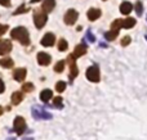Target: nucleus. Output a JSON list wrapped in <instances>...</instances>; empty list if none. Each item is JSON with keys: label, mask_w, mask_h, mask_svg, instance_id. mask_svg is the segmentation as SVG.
<instances>
[{"label": "nucleus", "mask_w": 147, "mask_h": 140, "mask_svg": "<svg viewBox=\"0 0 147 140\" xmlns=\"http://www.w3.org/2000/svg\"><path fill=\"white\" fill-rule=\"evenodd\" d=\"M76 19H78V12H76L75 9L67 10V13L65 14V23L69 25V26H71L76 22Z\"/></svg>", "instance_id": "obj_7"}, {"label": "nucleus", "mask_w": 147, "mask_h": 140, "mask_svg": "<svg viewBox=\"0 0 147 140\" xmlns=\"http://www.w3.org/2000/svg\"><path fill=\"white\" fill-rule=\"evenodd\" d=\"M22 99H23L22 93L16 91V93H13L12 94V103L13 104H20V103L22 102Z\"/></svg>", "instance_id": "obj_17"}, {"label": "nucleus", "mask_w": 147, "mask_h": 140, "mask_svg": "<svg viewBox=\"0 0 147 140\" xmlns=\"http://www.w3.org/2000/svg\"><path fill=\"white\" fill-rule=\"evenodd\" d=\"M13 39L18 40L22 45H28L30 44V36H28V31L25 27H16L10 32Z\"/></svg>", "instance_id": "obj_1"}, {"label": "nucleus", "mask_w": 147, "mask_h": 140, "mask_svg": "<svg viewBox=\"0 0 147 140\" xmlns=\"http://www.w3.org/2000/svg\"><path fill=\"white\" fill-rule=\"evenodd\" d=\"M53 105L57 108H61L62 107V98L61 97H56L53 99Z\"/></svg>", "instance_id": "obj_26"}, {"label": "nucleus", "mask_w": 147, "mask_h": 140, "mask_svg": "<svg viewBox=\"0 0 147 140\" xmlns=\"http://www.w3.org/2000/svg\"><path fill=\"white\" fill-rule=\"evenodd\" d=\"M86 79L92 82L99 81V68L97 66H92L86 69Z\"/></svg>", "instance_id": "obj_2"}, {"label": "nucleus", "mask_w": 147, "mask_h": 140, "mask_svg": "<svg viewBox=\"0 0 147 140\" xmlns=\"http://www.w3.org/2000/svg\"><path fill=\"white\" fill-rule=\"evenodd\" d=\"M7 30H8V26L7 25H0V35H3V33H4Z\"/></svg>", "instance_id": "obj_30"}, {"label": "nucleus", "mask_w": 147, "mask_h": 140, "mask_svg": "<svg viewBox=\"0 0 147 140\" xmlns=\"http://www.w3.org/2000/svg\"><path fill=\"white\" fill-rule=\"evenodd\" d=\"M12 50L10 40H0V55H5Z\"/></svg>", "instance_id": "obj_8"}, {"label": "nucleus", "mask_w": 147, "mask_h": 140, "mask_svg": "<svg viewBox=\"0 0 147 140\" xmlns=\"http://www.w3.org/2000/svg\"><path fill=\"white\" fill-rule=\"evenodd\" d=\"M120 12L123 14H129L132 12V4L129 1H124L121 5H120Z\"/></svg>", "instance_id": "obj_16"}, {"label": "nucleus", "mask_w": 147, "mask_h": 140, "mask_svg": "<svg viewBox=\"0 0 147 140\" xmlns=\"http://www.w3.org/2000/svg\"><path fill=\"white\" fill-rule=\"evenodd\" d=\"M65 89H66V82H63V81H58L56 84V90L58 93H62V91H65Z\"/></svg>", "instance_id": "obj_23"}, {"label": "nucleus", "mask_w": 147, "mask_h": 140, "mask_svg": "<svg viewBox=\"0 0 147 140\" xmlns=\"http://www.w3.org/2000/svg\"><path fill=\"white\" fill-rule=\"evenodd\" d=\"M54 40H56V37H54L53 33L48 32V33H45V36H44L43 39H41V45H44V46H52L54 44Z\"/></svg>", "instance_id": "obj_11"}, {"label": "nucleus", "mask_w": 147, "mask_h": 140, "mask_svg": "<svg viewBox=\"0 0 147 140\" xmlns=\"http://www.w3.org/2000/svg\"><path fill=\"white\" fill-rule=\"evenodd\" d=\"M26 10H27V9H26V8L23 7V5H21V7L18 8V9H17V10H16V12H14V15L20 14V13H23V12H26Z\"/></svg>", "instance_id": "obj_29"}, {"label": "nucleus", "mask_w": 147, "mask_h": 140, "mask_svg": "<svg viewBox=\"0 0 147 140\" xmlns=\"http://www.w3.org/2000/svg\"><path fill=\"white\" fill-rule=\"evenodd\" d=\"M75 57L72 55V54H70L69 55V59H67V62H69L70 64V79L74 80L76 76H78L79 71H78V67H76V62H75Z\"/></svg>", "instance_id": "obj_5"}, {"label": "nucleus", "mask_w": 147, "mask_h": 140, "mask_svg": "<svg viewBox=\"0 0 147 140\" xmlns=\"http://www.w3.org/2000/svg\"><path fill=\"white\" fill-rule=\"evenodd\" d=\"M129 43H130V37H129V36H125V37L121 40V45H123V46L129 45Z\"/></svg>", "instance_id": "obj_28"}, {"label": "nucleus", "mask_w": 147, "mask_h": 140, "mask_svg": "<svg viewBox=\"0 0 147 140\" xmlns=\"http://www.w3.org/2000/svg\"><path fill=\"white\" fill-rule=\"evenodd\" d=\"M14 62L12 61L10 58H1L0 59V66L4 67V68H12Z\"/></svg>", "instance_id": "obj_18"}, {"label": "nucleus", "mask_w": 147, "mask_h": 140, "mask_svg": "<svg viewBox=\"0 0 147 140\" xmlns=\"http://www.w3.org/2000/svg\"><path fill=\"white\" fill-rule=\"evenodd\" d=\"M32 116L36 118V120H41V118H44V120H49V118L52 117L51 113L45 112L44 109L39 108L38 105H35V107L32 108Z\"/></svg>", "instance_id": "obj_4"}, {"label": "nucleus", "mask_w": 147, "mask_h": 140, "mask_svg": "<svg viewBox=\"0 0 147 140\" xmlns=\"http://www.w3.org/2000/svg\"><path fill=\"white\" fill-rule=\"evenodd\" d=\"M22 90L25 93H31L34 90V85L31 84V82H26V84L22 86Z\"/></svg>", "instance_id": "obj_25"}, {"label": "nucleus", "mask_w": 147, "mask_h": 140, "mask_svg": "<svg viewBox=\"0 0 147 140\" xmlns=\"http://www.w3.org/2000/svg\"><path fill=\"white\" fill-rule=\"evenodd\" d=\"M86 15H88V19L93 22V21H97L101 17V10L97 9V8H90L88 10V13H86Z\"/></svg>", "instance_id": "obj_9"}, {"label": "nucleus", "mask_w": 147, "mask_h": 140, "mask_svg": "<svg viewBox=\"0 0 147 140\" xmlns=\"http://www.w3.org/2000/svg\"><path fill=\"white\" fill-rule=\"evenodd\" d=\"M65 66H66V62H65V61H59V62H57V64L54 66V71H56L57 73H61V72H63Z\"/></svg>", "instance_id": "obj_21"}, {"label": "nucleus", "mask_w": 147, "mask_h": 140, "mask_svg": "<svg viewBox=\"0 0 147 140\" xmlns=\"http://www.w3.org/2000/svg\"><path fill=\"white\" fill-rule=\"evenodd\" d=\"M13 127H14V131L18 134V135H22L26 130V121L23 117H16L14 123H13Z\"/></svg>", "instance_id": "obj_3"}, {"label": "nucleus", "mask_w": 147, "mask_h": 140, "mask_svg": "<svg viewBox=\"0 0 147 140\" xmlns=\"http://www.w3.org/2000/svg\"><path fill=\"white\" fill-rule=\"evenodd\" d=\"M117 35H119V31L111 30V31H109V32L105 33V39H106V40H109V41H112V40H115V39L117 37Z\"/></svg>", "instance_id": "obj_19"}, {"label": "nucleus", "mask_w": 147, "mask_h": 140, "mask_svg": "<svg viewBox=\"0 0 147 140\" xmlns=\"http://www.w3.org/2000/svg\"><path fill=\"white\" fill-rule=\"evenodd\" d=\"M86 37L89 39V41H94V37H93V36H92L90 31H88V32H86Z\"/></svg>", "instance_id": "obj_33"}, {"label": "nucleus", "mask_w": 147, "mask_h": 140, "mask_svg": "<svg viewBox=\"0 0 147 140\" xmlns=\"http://www.w3.org/2000/svg\"><path fill=\"white\" fill-rule=\"evenodd\" d=\"M47 19H48L47 14H44V13H35L34 14V22L38 28H43L47 23Z\"/></svg>", "instance_id": "obj_6"}, {"label": "nucleus", "mask_w": 147, "mask_h": 140, "mask_svg": "<svg viewBox=\"0 0 147 140\" xmlns=\"http://www.w3.org/2000/svg\"><path fill=\"white\" fill-rule=\"evenodd\" d=\"M4 90H5L4 82H3V81H1V79H0V94H1V93H4Z\"/></svg>", "instance_id": "obj_32"}, {"label": "nucleus", "mask_w": 147, "mask_h": 140, "mask_svg": "<svg viewBox=\"0 0 147 140\" xmlns=\"http://www.w3.org/2000/svg\"><path fill=\"white\" fill-rule=\"evenodd\" d=\"M1 115H3V108L0 107V116H1Z\"/></svg>", "instance_id": "obj_34"}, {"label": "nucleus", "mask_w": 147, "mask_h": 140, "mask_svg": "<svg viewBox=\"0 0 147 140\" xmlns=\"http://www.w3.org/2000/svg\"><path fill=\"white\" fill-rule=\"evenodd\" d=\"M38 62L40 66H48V64L51 63V55L41 51V53L38 54Z\"/></svg>", "instance_id": "obj_10"}, {"label": "nucleus", "mask_w": 147, "mask_h": 140, "mask_svg": "<svg viewBox=\"0 0 147 140\" xmlns=\"http://www.w3.org/2000/svg\"><path fill=\"white\" fill-rule=\"evenodd\" d=\"M56 7V0H45L41 5V9L44 10V13H51Z\"/></svg>", "instance_id": "obj_12"}, {"label": "nucleus", "mask_w": 147, "mask_h": 140, "mask_svg": "<svg viewBox=\"0 0 147 140\" xmlns=\"http://www.w3.org/2000/svg\"><path fill=\"white\" fill-rule=\"evenodd\" d=\"M52 97H53V93H52V90H49V89H45V90H43V91L40 93L41 102H49Z\"/></svg>", "instance_id": "obj_15"}, {"label": "nucleus", "mask_w": 147, "mask_h": 140, "mask_svg": "<svg viewBox=\"0 0 147 140\" xmlns=\"http://www.w3.org/2000/svg\"><path fill=\"white\" fill-rule=\"evenodd\" d=\"M13 76H14V80L16 81H23L26 77V69L25 68H17L14 71V73H13Z\"/></svg>", "instance_id": "obj_13"}, {"label": "nucleus", "mask_w": 147, "mask_h": 140, "mask_svg": "<svg viewBox=\"0 0 147 140\" xmlns=\"http://www.w3.org/2000/svg\"><path fill=\"white\" fill-rule=\"evenodd\" d=\"M86 53V46L85 45H76L75 50H74L72 55L75 57V58H79V57L84 55V54Z\"/></svg>", "instance_id": "obj_14"}, {"label": "nucleus", "mask_w": 147, "mask_h": 140, "mask_svg": "<svg viewBox=\"0 0 147 140\" xmlns=\"http://www.w3.org/2000/svg\"><path fill=\"white\" fill-rule=\"evenodd\" d=\"M0 4L3 7H9L10 5V0H0Z\"/></svg>", "instance_id": "obj_31"}, {"label": "nucleus", "mask_w": 147, "mask_h": 140, "mask_svg": "<svg viewBox=\"0 0 147 140\" xmlns=\"http://www.w3.org/2000/svg\"><path fill=\"white\" fill-rule=\"evenodd\" d=\"M35 1H38V0H31V3H35Z\"/></svg>", "instance_id": "obj_35"}, {"label": "nucleus", "mask_w": 147, "mask_h": 140, "mask_svg": "<svg viewBox=\"0 0 147 140\" xmlns=\"http://www.w3.org/2000/svg\"><path fill=\"white\" fill-rule=\"evenodd\" d=\"M136 12H137V14H142L143 7H142V3H141V1H137V3H136Z\"/></svg>", "instance_id": "obj_27"}, {"label": "nucleus", "mask_w": 147, "mask_h": 140, "mask_svg": "<svg viewBox=\"0 0 147 140\" xmlns=\"http://www.w3.org/2000/svg\"><path fill=\"white\" fill-rule=\"evenodd\" d=\"M136 25V19L134 18H125V19H123V27L124 28H132L133 26Z\"/></svg>", "instance_id": "obj_20"}, {"label": "nucleus", "mask_w": 147, "mask_h": 140, "mask_svg": "<svg viewBox=\"0 0 147 140\" xmlns=\"http://www.w3.org/2000/svg\"><path fill=\"white\" fill-rule=\"evenodd\" d=\"M67 48H69L67 41L65 40V39H61V40H59V43H58V50L65 51V50H67Z\"/></svg>", "instance_id": "obj_22"}, {"label": "nucleus", "mask_w": 147, "mask_h": 140, "mask_svg": "<svg viewBox=\"0 0 147 140\" xmlns=\"http://www.w3.org/2000/svg\"><path fill=\"white\" fill-rule=\"evenodd\" d=\"M121 27H123V19H116L112 22V30L119 31Z\"/></svg>", "instance_id": "obj_24"}]
</instances>
